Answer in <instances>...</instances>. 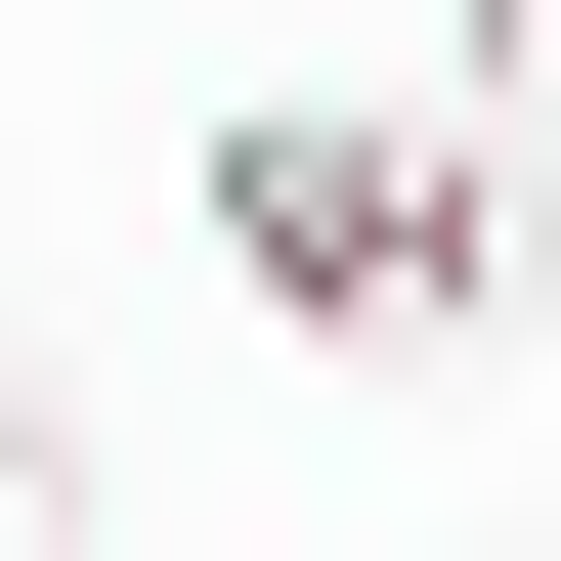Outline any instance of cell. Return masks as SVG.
<instances>
[{
  "label": "cell",
  "instance_id": "1",
  "mask_svg": "<svg viewBox=\"0 0 561 561\" xmlns=\"http://www.w3.org/2000/svg\"><path fill=\"white\" fill-rule=\"evenodd\" d=\"M216 302H302V346H518L561 302V0H432V87H260V130H216Z\"/></svg>",
  "mask_w": 561,
  "mask_h": 561
},
{
  "label": "cell",
  "instance_id": "2",
  "mask_svg": "<svg viewBox=\"0 0 561 561\" xmlns=\"http://www.w3.org/2000/svg\"><path fill=\"white\" fill-rule=\"evenodd\" d=\"M0 561H87V432H44V346H0Z\"/></svg>",
  "mask_w": 561,
  "mask_h": 561
}]
</instances>
